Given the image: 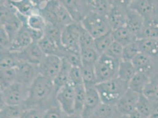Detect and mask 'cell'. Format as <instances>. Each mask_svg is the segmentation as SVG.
Segmentation results:
<instances>
[{
    "label": "cell",
    "mask_w": 158,
    "mask_h": 118,
    "mask_svg": "<svg viewBox=\"0 0 158 118\" xmlns=\"http://www.w3.org/2000/svg\"><path fill=\"white\" fill-rule=\"evenodd\" d=\"M117 118H131L129 116H123V115H120L118 116Z\"/></svg>",
    "instance_id": "obj_56"
},
{
    "label": "cell",
    "mask_w": 158,
    "mask_h": 118,
    "mask_svg": "<svg viewBox=\"0 0 158 118\" xmlns=\"http://www.w3.org/2000/svg\"><path fill=\"white\" fill-rule=\"evenodd\" d=\"M11 4L16 10L17 13L28 17L32 14L39 11L37 2H34L32 1H9Z\"/></svg>",
    "instance_id": "obj_22"
},
{
    "label": "cell",
    "mask_w": 158,
    "mask_h": 118,
    "mask_svg": "<svg viewBox=\"0 0 158 118\" xmlns=\"http://www.w3.org/2000/svg\"><path fill=\"white\" fill-rule=\"evenodd\" d=\"M62 30L63 29L60 28L59 27L47 23L46 27L44 32V36L50 40L54 44L58 46L59 47H62L63 46L61 43Z\"/></svg>",
    "instance_id": "obj_37"
},
{
    "label": "cell",
    "mask_w": 158,
    "mask_h": 118,
    "mask_svg": "<svg viewBox=\"0 0 158 118\" xmlns=\"http://www.w3.org/2000/svg\"><path fill=\"white\" fill-rule=\"evenodd\" d=\"M123 47L114 41L105 53L106 55L117 61H122Z\"/></svg>",
    "instance_id": "obj_45"
},
{
    "label": "cell",
    "mask_w": 158,
    "mask_h": 118,
    "mask_svg": "<svg viewBox=\"0 0 158 118\" xmlns=\"http://www.w3.org/2000/svg\"><path fill=\"white\" fill-rule=\"evenodd\" d=\"M1 27H2L1 26H0V29H1Z\"/></svg>",
    "instance_id": "obj_57"
},
{
    "label": "cell",
    "mask_w": 158,
    "mask_h": 118,
    "mask_svg": "<svg viewBox=\"0 0 158 118\" xmlns=\"http://www.w3.org/2000/svg\"><path fill=\"white\" fill-rule=\"evenodd\" d=\"M27 28L28 31V32L31 36V37L32 39L33 42L37 43L44 37V33L43 31L32 30V29H30V28H28L27 27Z\"/></svg>",
    "instance_id": "obj_50"
},
{
    "label": "cell",
    "mask_w": 158,
    "mask_h": 118,
    "mask_svg": "<svg viewBox=\"0 0 158 118\" xmlns=\"http://www.w3.org/2000/svg\"><path fill=\"white\" fill-rule=\"evenodd\" d=\"M2 91L3 89L0 87V112L3 110V109L6 105L2 98Z\"/></svg>",
    "instance_id": "obj_52"
},
{
    "label": "cell",
    "mask_w": 158,
    "mask_h": 118,
    "mask_svg": "<svg viewBox=\"0 0 158 118\" xmlns=\"http://www.w3.org/2000/svg\"><path fill=\"white\" fill-rule=\"evenodd\" d=\"M80 69L85 86H96L98 84L94 65L82 64Z\"/></svg>",
    "instance_id": "obj_31"
},
{
    "label": "cell",
    "mask_w": 158,
    "mask_h": 118,
    "mask_svg": "<svg viewBox=\"0 0 158 118\" xmlns=\"http://www.w3.org/2000/svg\"><path fill=\"white\" fill-rule=\"evenodd\" d=\"M29 87L18 82L4 89L2 98L6 105H25L28 98Z\"/></svg>",
    "instance_id": "obj_6"
},
{
    "label": "cell",
    "mask_w": 158,
    "mask_h": 118,
    "mask_svg": "<svg viewBox=\"0 0 158 118\" xmlns=\"http://www.w3.org/2000/svg\"><path fill=\"white\" fill-rule=\"evenodd\" d=\"M16 72V82L29 87L39 75L38 66L20 61L15 68Z\"/></svg>",
    "instance_id": "obj_9"
},
{
    "label": "cell",
    "mask_w": 158,
    "mask_h": 118,
    "mask_svg": "<svg viewBox=\"0 0 158 118\" xmlns=\"http://www.w3.org/2000/svg\"><path fill=\"white\" fill-rule=\"evenodd\" d=\"M54 10L57 26L61 29L74 23L61 1H54Z\"/></svg>",
    "instance_id": "obj_19"
},
{
    "label": "cell",
    "mask_w": 158,
    "mask_h": 118,
    "mask_svg": "<svg viewBox=\"0 0 158 118\" xmlns=\"http://www.w3.org/2000/svg\"><path fill=\"white\" fill-rule=\"evenodd\" d=\"M150 78L143 73L136 72L128 83V88L138 94L143 93Z\"/></svg>",
    "instance_id": "obj_25"
},
{
    "label": "cell",
    "mask_w": 158,
    "mask_h": 118,
    "mask_svg": "<svg viewBox=\"0 0 158 118\" xmlns=\"http://www.w3.org/2000/svg\"><path fill=\"white\" fill-rule=\"evenodd\" d=\"M37 44L44 55H56L61 57L63 47H59L46 37L44 36Z\"/></svg>",
    "instance_id": "obj_32"
},
{
    "label": "cell",
    "mask_w": 158,
    "mask_h": 118,
    "mask_svg": "<svg viewBox=\"0 0 158 118\" xmlns=\"http://www.w3.org/2000/svg\"><path fill=\"white\" fill-rule=\"evenodd\" d=\"M129 7L139 14L144 21L158 16V0H131Z\"/></svg>",
    "instance_id": "obj_11"
},
{
    "label": "cell",
    "mask_w": 158,
    "mask_h": 118,
    "mask_svg": "<svg viewBox=\"0 0 158 118\" xmlns=\"http://www.w3.org/2000/svg\"><path fill=\"white\" fill-rule=\"evenodd\" d=\"M140 39H158V16L144 21Z\"/></svg>",
    "instance_id": "obj_29"
},
{
    "label": "cell",
    "mask_w": 158,
    "mask_h": 118,
    "mask_svg": "<svg viewBox=\"0 0 158 118\" xmlns=\"http://www.w3.org/2000/svg\"><path fill=\"white\" fill-rule=\"evenodd\" d=\"M144 25L143 18L129 7L127 10L125 26L139 39Z\"/></svg>",
    "instance_id": "obj_17"
},
{
    "label": "cell",
    "mask_w": 158,
    "mask_h": 118,
    "mask_svg": "<svg viewBox=\"0 0 158 118\" xmlns=\"http://www.w3.org/2000/svg\"><path fill=\"white\" fill-rule=\"evenodd\" d=\"M132 62L136 72L143 73L150 78L158 73V59L139 53Z\"/></svg>",
    "instance_id": "obj_8"
},
{
    "label": "cell",
    "mask_w": 158,
    "mask_h": 118,
    "mask_svg": "<svg viewBox=\"0 0 158 118\" xmlns=\"http://www.w3.org/2000/svg\"><path fill=\"white\" fill-rule=\"evenodd\" d=\"M26 26L32 30L44 32L47 23L43 17L40 14L39 11H37L27 17Z\"/></svg>",
    "instance_id": "obj_35"
},
{
    "label": "cell",
    "mask_w": 158,
    "mask_h": 118,
    "mask_svg": "<svg viewBox=\"0 0 158 118\" xmlns=\"http://www.w3.org/2000/svg\"><path fill=\"white\" fill-rule=\"evenodd\" d=\"M80 54L82 64L94 65L100 56L94 47L81 48Z\"/></svg>",
    "instance_id": "obj_40"
},
{
    "label": "cell",
    "mask_w": 158,
    "mask_h": 118,
    "mask_svg": "<svg viewBox=\"0 0 158 118\" xmlns=\"http://www.w3.org/2000/svg\"><path fill=\"white\" fill-rule=\"evenodd\" d=\"M20 62L15 53L8 50H0V69H14Z\"/></svg>",
    "instance_id": "obj_27"
},
{
    "label": "cell",
    "mask_w": 158,
    "mask_h": 118,
    "mask_svg": "<svg viewBox=\"0 0 158 118\" xmlns=\"http://www.w3.org/2000/svg\"><path fill=\"white\" fill-rule=\"evenodd\" d=\"M85 87L86 89V99L81 115L83 118H88L91 113L102 103V101L95 86Z\"/></svg>",
    "instance_id": "obj_16"
},
{
    "label": "cell",
    "mask_w": 158,
    "mask_h": 118,
    "mask_svg": "<svg viewBox=\"0 0 158 118\" xmlns=\"http://www.w3.org/2000/svg\"><path fill=\"white\" fill-rule=\"evenodd\" d=\"M86 99V89L84 85L74 86V113L80 114L83 111Z\"/></svg>",
    "instance_id": "obj_34"
},
{
    "label": "cell",
    "mask_w": 158,
    "mask_h": 118,
    "mask_svg": "<svg viewBox=\"0 0 158 118\" xmlns=\"http://www.w3.org/2000/svg\"><path fill=\"white\" fill-rule=\"evenodd\" d=\"M129 116L131 118H151L150 117H147V116H145L144 115H142L136 110L135 111L133 112L131 114V115Z\"/></svg>",
    "instance_id": "obj_53"
},
{
    "label": "cell",
    "mask_w": 158,
    "mask_h": 118,
    "mask_svg": "<svg viewBox=\"0 0 158 118\" xmlns=\"http://www.w3.org/2000/svg\"><path fill=\"white\" fill-rule=\"evenodd\" d=\"M16 82V72L14 69H0V87L4 90Z\"/></svg>",
    "instance_id": "obj_39"
},
{
    "label": "cell",
    "mask_w": 158,
    "mask_h": 118,
    "mask_svg": "<svg viewBox=\"0 0 158 118\" xmlns=\"http://www.w3.org/2000/svg\"><path fill=\"white\" fill-rule=\"evenodd\" d=\"M112 35L114 41L123 47L133 43L138 40L136 36L126 26L112 30Z\"/></svg>",
    "instance_id": "obj_20"
},
{
    "label": "cell",
    "mask_w": 158,
    "mask_h": 118,
    "mask_svg": "<svg viewBox=\"0 0 158 118\" xmlns=\"http://www.w3.org/2000/svg\"><path fill=\"white\" fill-rule=\"evenodd\" d=\"M74 23H80L90 12L87 1H61Z\"/></svg>",
    "instance_id": "obj_14"
},
{
    "label": "cell",
    "mask_w": 158,
    "mask_h": 118,
    "mask_svg": "<svg viewBox=\"0 0 158 118\" xmlns=\"http://www.w3.org/2000/svg\"><path fill=\"white\" fill-rule=\"evenodd\" d=\"M68 115L61 108L59 104L53 105L44 112L43 118H67Z\"/></svg>",
    "instance_id": "obj_46"
},
{
    "label": "cell",
    "mask_w": 158,
    "mask_h": 118,
    "mask_svg": "<svg viewBox=\"0 0 158 118\" xmlns=\"http://www.w3.org/2000/svg\"><path fill=\"white\" fill-rule=\"evenodd\" d=\"M131 0H112V8L107 17L112 30L125 26L127 10Z\"/></svg>",
    "instance_id": "obj_5"
},
{
    "label": "cell",
    "mask_w": 158,
    "mask_h": 118,
    "mask_svg": "<svg viewBox=\"0 0 158 118\" xmlns=\"http://www.w3.org/2000/svg\"><path fill=\"white\" fill-rule=\"evenodd\" d=\"M0 118H13L8 116L2 111L0 112Z\"/></svg>",
    "instance_id": "obj_55"
},
{
    "label": "cell",
    "mask_w": 158,
    "mask_h": 118,
    "mask_svg": "<svg viewBox=\"0 0 158 118\" xmlns=\"http://www.w3.org/2000/svg\"><path fill=\"white\" fill-rule=\"evenodd\" d=\"M20 61L39 66L45 55L40 49L37 43L33 42L22 51L15 52Z\"/></svg>",
    "instance_id": "obj_15"
},
{
    "label": "cell",
    "mask_w": 158,
    "mask_h": 118,
    "mask_svg": "<svg viewBox=\"0 0 158 118\" xmlns=\"http://www.w3.org/2000/svg\"><path fill=\"white\" fill-rule=\"evenodd\" d=\"M94 39L80 23L79 30V44L81 48L87 47H94Z\"/></svg>",
    "instance_id": "obj_42"
},
{
    "label": "cell",
    "mask_w": 158,
    "mask_h": 118,
    "mask_svg": "<svg viewBox=\"0 0 158 118\" xmlns=\"http://www.w3.org/2000/svg\"><path fill=\"white\" fill-rule=\"evenodd\" d=\"M61 58L66 60L72 67H81L82 65L80 53L70 51L63 48Z\"/></svg>",
    "instance_id": "obj_41"
},
{
    "label": "cell",
    "mask_w": 158,
    "mask_h": 118,
    "mask_svg": "<svg viewBox=\"0 0 158 118\" xmlns=\"http://www.w3.org/2000/svg\"><path fill=\"white\" fill-rule=\"evenodd\" d=\"M80 67H72L70 70L69 83L74 87L80 85H83Z\"/></svg>",
    "instance_id": "obj_47"
},
{
    "label": "cell",
    "mask_w": 158,
    "mask_h": 118,
    "mask_svg": "<svg viewBox=\"0 0 158 118\" xmlns=\"http://www.w3.org/2000/svg\"><path fill=\"white\" fill-rule=\"evenodd\" d=\"M11 42L2 27L0 29V50H10Z\"/></svg>",
    "instance_id": "obj_49"
},
{
    "label": "cell",
    "mask_w": 158,
    "mask_h": 118,
    "mask_svg": "<svg viewBox=\"0 0 158 118\" xmlns=\"http://www.w3.org/2000/svg\"><path fill=\"white\" fill-rule=\"evenodd\" d=\"M80 23H73L65 27L61 32V43L63 48L74 52L80 53L79 30Z\"/></svg>",
    "instance_id": "obj_7"
},
{
    "label": "cell",
    "mask_w": 158,
    "mask_h": 118,
    "mask_svg": "<svg viewBox=\"0 0 158 118\" xmlns=\"http://www.w3.org/2000/svg\"><path fill=\"white\" fill-rule=\"evenodd\" d=\"M80 23L94 39L112 31L106 17L90 11Z\"/></svg>",
    "instance_id": "obj_4"
},
{
    "label": "cell",
    "mask_w": 158,
    "mask_h": 118,
    "mask_svg": "<svg viewBox=\"0 0 158 118\" xmlns=\"http://www.w3.org/2000/svg\"><path fill=\"white\" fill-rule=\"evenodd\" d=\"M95 86L102 102L110 106H115L129 89L128 83L118 78L100 83Z\"/></svg>",
    "instance_id": "obj_2"
},
{
    "label": "cell",
    "mask_w": 158,
    "mask_h": 118,
    "mask_svg": "<svg viewBox=\"0 0 158 118\" xmlns=\"http://www.w3.org/2000/svg\"><path fill=\"white\" fill-rule=\"evenodd\" d=\"M67 118H83L80 114L77 113H73L72 115H68Z\"/></svg>",
    "instance_id": "obj_54"
},
{
    "label": "cell",
    "mask_w": 158,
    "mask_h": 118,
    "mask_svg": "<svg viewBox=\"0 0 158 118\" xmlns=\"http://www.w3.org/2000/svg\"><path fill=\"white\" fill-rule=\"evenodd\" d=\"M90 12L107 17L112 8V0L87 1Z\"/></svg>",
    "instance_id": "obj_24"
},
{
    "label": "cell",
    "mask_w": 158,
    "mask_h": 118,
    "mask_svg": "<svg viewBox=\"0 0 158 118\" xmlns=\"http://www.w3.org/2000/svg\"><path fill=\"white\" fill-rule=\"evenodd\" d=\"M26 110L24 105H6L2 111L11 118H22Z\"/></svg>",
    "instance_id": "obj_44"
},
{
    "label": "cell",
    "mask_w": 158,
    "mask_h": 118,
    "mask_svg": "<svg viewBox=\"0 0 158 118\" xmlns=\"http://www.w3.org/2000/svg\"><path fill=\"white\" fill-rule=\"evenodd\" d=\"M56 95L53 80L40 74L29 87L28 98L24 105L27 109L39 107L46 110L53 105L59 104Z\"/></svg>",
    "instance_id": "obj_1"
},
{
    "label": "cell",
    "mask_w": 158,
    "mask_h": 118,
    "mask_svg": "<svg viewBox=\"0 0 158 118\" xmlns=\"http://www.w3.org/2000/svg\"><path fill=\"white\" fill-rule=\"evenodd\" d=\"M120 61L103 54L94 64L98 84L118 78Z\"/></svg>",
    "instance_id": "obj_3"
},
{
    "label": "cell",
    "mask_w": 158,
    "mask_h": 118,
    "mask_svg": "<svg viewBox=\"0 0 158 118\" xmlns=\"http://www.w3.org/2000/svg\"><path fill=\"white\" fill-rule=\"evenodd\" d=\"M45 109L35 107L27 109L22 118H43Z\"/></svg>",
    "instance_id": "obj_48"
},
{
    "label": "cell",
    "mask_w": 158,
    "mask_h": 118,
    "mask_svg": "<svg viewBox=\"0 0 158 118\" xmlns=\"http://www.w3.org/2000/svg\"><path fill=\"white\" fill-rule=\"evenodd\" d=\"M114 41L112 31L99 37L94 40L93 47L100 56L105 54L109 47Z\"/></svg>",
    "instance_id": "obj_30"
},
{
    "label": "cell",
    "mask_w": 158,
    "mask_h": 118,
    "mask_svg": "<svg viewBox=\"0 0 158 118\" xmlns=\"http://www.w3.org/2000/svg\"><path fill=\"white\" fill-rule=\"evenodd\" d=\"M136 70L132 61H120L118 65V78L127 83L136 74Z\"/></svg>",
    "instance_id": "obj_28"
},
{
    "label": "cell",
    "mask_w": 158,
    "mask_h": 118,
    "mask_svg": "<svg viewBox=\"0 0 158 118\" xmlns=\"http://www.w3.org/2000/svg\"><path fill=\"white\" fill-rule=\"evenodd\" d=\"M151 118H158V102L154 103L153 110L151 115Z\"/></svg>",
    "instance_id": "obj_51"
},
{
    "label": "cell",
    "mask_w": 158,
    "mask_h": 118,
    "mask_svg": "<svg viewBox=\"0 0 158 118\" xmlns=\"http://www.w3.org/2000/svg\"><path fill=\"white\" fill-rule=\"evenodd\" d=\"M17 14V11L9 1L0 2V26H3Z\"/></svg>",
    "instance_id": "obj_33"
},
{
    "label": "cell",
    "mask_w": 158,
    "mask_h": 118,
    "mask_svg": "<svg viewBox=\"0 0 158 118\" xmlns=\"http://www.w3.org/2000/svg\"><path fill=\"white\" fill-rule=\"evenodd\" d=\"M62 65V59L56 55H45L38 66L40 75L53 80L60 71Z\"/></svg>",
    "instance_id": "obj_12"
},
{
    "label": "cell",
    "mask_w": 158,
    "mask_h": 118,
    "mask_svg": "<svg viewBox=\"0 0 158 118\" xmlns=\"http://www.w3.org/2000/svg\"><path fill=\"white\" fill-rule=\"evenodd\" d=\"M72 66L66 61L62 59V65L59 72L56 78L53 79V83L56 93L63 86L66 85L69 82L70 72Z\"/></svg>",
    "instance_id": "obj_21"
},
{
    "label": "cell",
    "mask_w": 158,
    "mask_h": 118,
    "mask_svg": "<svg viewBox=\"0 0 158 118\" xmlns=\"http://www.w3.org/2000/svg\"><path fill=\"white\" fill-rule=\"evenodd\" d=\"M154 103L152 102L143 93L139 94L136 110L147 117H150L153 110Z\"/></svg>",
    "instance_id": "obj_38"
},
{
    "label": "cell",
    "mask_w": 158,
    "mask_h": 118,
    "mask_svg": "<svg viewBox=\"0 0 158 118\" xmlns=\"http://www.w3.org/2000/svg\"><path fill=\"white\" fill-rule=\"evenodd\" d=\"M143 94L152 102H158V73L151 78Z\"/></svg>",
    "instance_id": "obj_36"
},
{
    "label": "cell",
    "mask_w": 158,
    "mask_h": 118,
    "mask_svg": "<svg viewBox=\"0 0 158 118\" xmlns=\"http://www.w3.org/2000/svg\"><path fill=\"white\" fill-rule=\"evenodd\" d=\"M56 99L67 115L74 113V87L69 82L57 92Z\"/></svg>",
    "instance_id": "obj_10"
},
{
    "label": "cell",
    "mask_w": 158,
    "mask_h": 118,
    "mask_svg": "<svg viewBox=\"0 0 158 118\" xmlns=\"http://www.w3.org/2000/svg\"><path fill=\"white\" fill-rule=\"evenodd\" d=\"M120 116L114 106L101 103L91 113L88 118H117Z\"/></svg>",
    "instance_id": "obj_26"
},
{
    "label": "cell",
    "mask_w": 158,
    "mask_h": 118,
    "mask_svg": "<svg viewBox=\"0 0 158 118\" xmlns=\"http://www.w3.org/2000/svg\"><path fill=\"white\" fill-rule=\"evenodd\" d=\"M137 43L140 52L158 59V39H140Z\"/></svg>",
    "instance_id": "obj_23"
},
{
    "label": "cell",
    "mask_w": 158,
    "mask_h": 118,
    "mask_svg": "<svg viewBox=\"0 0 158 118\" xmlns=\"http://www.w3.org/2000/svg\"><path fill=\"white\" fill-rule=\"evenodd\" d=\"M33 43L31 36L24 25L17 34L11 41L10 50L14 52H19Z\"/></svg>",
    "instance_id": "obj_18"
},
{
    "label": "cell",
    "mask_w": 158,
    "mask_h": 118,
    "mask_svg": "<svg viewBox=\"0 0 158 118\" xmlns=\"http://www.w3.org/2000/svg\"><path fill=\"white\" fill-rule=\"evenodd\" d=\"M139 94L128 89L114 106L119 115L131 116L136 111Z\"/></svg>",
    "instance_id": "obj_13"
},
{
    "label": "cell",
    "mask_w": 158,
    "mask_h": 118,
    "mask_svg": "<svg viewBox=\"0 0 158 118\" xmlns=\"http://www.w3.org/2000/svg\"><path fill=\"white\" fill-rule=\"evenodd\" d=\"M140 52L137 41L133 43L123 47L122 60L132 61Z\"/></svg>",
    "instance_id": "obj_43"
}]
</instances>
